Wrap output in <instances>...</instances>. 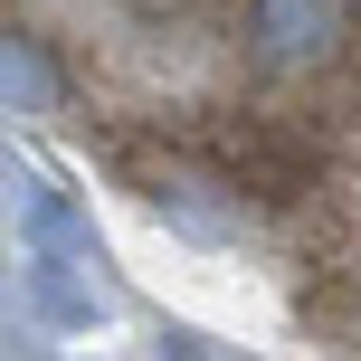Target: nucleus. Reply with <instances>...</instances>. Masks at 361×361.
<instances>
[{
  "mask_svg": "<svg viewBox=\"0 0 361 361\" xmlns=\"http://www.w3.org/2000/svg\"><path fill=\"white\" fill-rule=\"evenodd\" d=\"M190 152L209 162V180L228 200H257V209H305V200H324V114L228 105V114H200Z\"/></svg>",
  "mask_w": 361,
  "mask_h": 361,
  "instance_id": "f257e3e1",
  "label": "nucleus"
},
{
  "mask_svg": "<svg viewBox=\"0 0 361 361\" xmlns=\"http://www.w3.org/2000/svg\"><path fill=\"white\" fill-rule=\"evenodd\" d=\"M247 38H257V67L276 76H333L352 57L361 19L352 0H247Z\"/></svg>",
  "mask_w": 361,
  "mask_h": 361,
  "instance_id": "f03ea898",
  "label": "nucleus"
},
{
  "mask_svg": "<svg viewBox=\"0 0 361 361\" xmlns=\"http://www.w3.org/2000/svg\"><path fill=\"white\" fill-rule=\"evenodd\" d=\"M124 10H133V19H180L190 0H124Z\"/></svg>",
  "mask_w": 361,
  "mask_h": 361,
  "instance_id": "7ed1b4c3",
  "label": "nucleus"
}]
</instances>
